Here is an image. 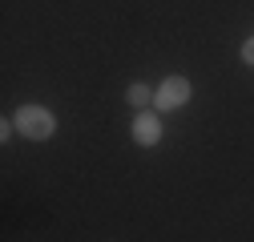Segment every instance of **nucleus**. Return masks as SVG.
I'll list each match as a JSON object with an SVG mask.
<instances>
[{
  "label": "nucleus",
  "instance_id": "nucleus-1",
  "mask_svg": "<svg viewBox=\"0 0 254 242\" xmlns=\"http://www.w3.org/2000/svg\"><path fill=\"white\" fill-rule=\"evenodd\" d=\"M12 121H16V129H20L24 137H33V141L53 137V129H57V117H53L45 105H20Z\"/></svg>",
  "mask_w": 254,
  "mask_h": 242
},
{
  "label": "nucleus",
  "instance_id": "nucleus-2",
  "mask_svg": "<svg viewBox=\"0 0 254 242\" xmlns=\"http://www.w3.org/2000/svg\"><path fill=\"white\" fill-rule=\"evenodd\" d=\"M186 101H190V81H186V77H166L162 85H157V97H153L157 113H170V109H182Z\"/></svg>",
  "mask_w": 254,
  "mask_h": 242
},
{
  "label": "nucleus",
  "instance_id": "nucleus-3",
  "mask_svg": "<svg viewBox=\"0 0 254 242\" xmlns=\"http://www.w3.org/2000/svg\"><path fill=\"white\" fill-rule=\"evenodd\" d=\"M133 141L137 145H157V141H162V117H157V113H137Z\"/></svg>",
  "mask_w": 254,
  "mask_h": 242
},
{
  "label": "nucleus",
  "instance_id": "nucleus-4",
  "mask_svg": "<svg viewBox=\"0 0 254 242\" xmlns=\"http://www.w3.org/2000/svg\"><path fill=\"white\" fill-rule=\"evenodd\" d=\"M129 105H137V109H145V105H153V97H157V89H149V85H129Z\"/></svg>",
  "mask_w": 254,
  "mask_h": 242
},
{
  "label": "nucleus",
  "instance_id": "nucleus-5",
  "mask_svg": "<svg viewBox=\"0 0 254 242\" xmlns=\"http://www.w3.org/2000/svg\"><path fill=\"white\" fill-rule=\"evenodd\" d=\"M242 60H246V65H254V37L242 41Z\"/></svg>",
  "mask_w": 254,
  "mask_h": 242
}]
</instances>
